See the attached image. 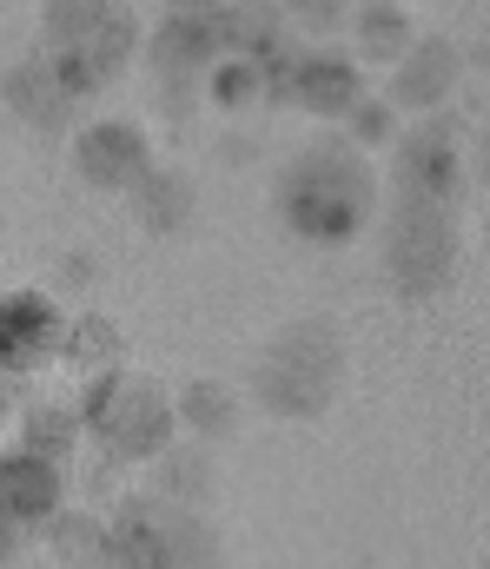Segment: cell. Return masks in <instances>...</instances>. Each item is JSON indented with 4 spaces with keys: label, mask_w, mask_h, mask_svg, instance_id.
I'll return each mask as SVG.
<instances>
[{
    "label": "cell",
    "mask_w": 490,
    "mask_h": 569,
    "mask_svg": "<svg viewBox=\"0 0 490 569\" xmlns=\"http://www.w3.org/2000/svg\"><path fill=\"white\" fill-rule=\"evenodd\" d=\"M7 418H13V391L0 385V425H7Z\"/></svg>",
    "instance_id": "cell-29"
},
{
    "label": "cell",
    "mask_w": 490,
    "mask_h": 569,
    "mask_svg": "<svg viewBox=\"0 0 490 569\" xmlns=\"http://www.w3.org/2000/svg\"><path fill=\"white\" fill-rule=\"evenodd\" d=\"M219 47L232 60H252V67H286L306 40L286 27L279 0H226L219 7Z\"/></svg>",
    "instance_id": "cell-15"
},
{
    "label": "cell",
    "mask_w": 490,
    "mask_h": 569,
    "mask_svg": "<svg viewBox=\"0 0 490 569\" xmlns=\"http://www.w3.org/2000/svg\"><path fill=\"white\" fill-rule=\"evenodd\" d=\"M458 80H464V47L451 40V33H418L398 60H391V87L378 93L391 113H438L451 93H458Z\"/></svg>",
    "instance_id": "cell-9"
},
{
    "label": "cell",
    "mask_w": 490,
    "mask_h": 569,
    "mask_svg": "<svg viewBox=\"0 0 490 569\" xmlns=\"http://www.w3.org/2000/svg\"><path fill=\"white\" fill-rule=\"evenodd\" d=\"M166 7H179V13H219L226 0H166Z\"/></svg>",
    "instance_id": "cell-28"
},
{
    "label": "cell",
    "mask_w": 490,
    "mask_h": 569,
    "mask_svg": "<svg viewBox=\"0 0 490 569\" xmlns=\"http://www.w3.org/2000/svg\"><path fill=\"white\" fill-rule=\"evenodd\" d=\"M60 358H73V365H87V378H93V371H107V365L120 358V325H113L107 311H87V318H67V338H60Z\"/></svg>",
    "instance_id": "cell-23"
},
{
    "label": "cell",
    "mask_w": 490,
    "mask_h": 569,
    "mask_svg": "<svg viewBox=\"0 0 490 569\" xmlns=\"http://www.w3.org/2000/svg\"><path fill=\"white\" fill-rule=\"evenodd\" d=\"M344 33H351V60L364 67H391L411 40H418V20H411V7L404 0H351V20H344Z\"/></svg>",
    "instance_id": "cell-16"
},
{
    "label": "cell",
    "mask_w": 490,
    "mask_h": 569,
    "mask_svg": "<svg viewBox=\"0 0 490 569\" xmlns=\"http://www.w3.org/2000/svg\"><path fill=\"white\" fill-rule=\"evenodd\" d=\"M140 33L147 27L133 0H40V53L80 107L100 100L133 67Z\"/></svg>",
    "instance_id": "cell-3"
},
{
    "label": "cell",
    "mask_w": 490,
    "mask_h": 569,
    "mask_svg": "<svg viewBox=\"0 0 490 569\" xmlns=\"http://www.w3.org/2000/svg\"><path fill=\"white\" fill-rule=\"evenodd\" d=\"M140 53L153 60V73H166V80H206L212 60H226L219 13H179V7H166L160 20H153V33H140Z\"/></svg>",
    "instance_id": "cell-12"
},
{
    "label": "cell",
    "mask_w": 490,
    "mask_h": 569,
    "mask_svg": "<svg viewBox=\"0 0 490 569\" xmlns=\"http://www.w3.org/2000/svg\"><path fill=\"white\" fill-rule=\"evenodd\" d=\"M73 443H80V411H73V398H33V405L20 411V450H33V457H47V463H67Z\"/></svg>",
    "instance_id": "cell-20"
},
{
    "label": "cell",
    "mask_w": 490,
    "mask_h": 569,
    "mask_svg": "<svg viewBox=\"0 0 490 569\" xmlns=\"http://www.w3.org/2000/svg\"><path fill=\"white\" fill-rule=\"evenodd\" d=\"M27 543H33V537H27L20 523H7V517H0V569H20V563H27Z\"/></svg>",
    "instance_id": "cell-26"
},
{
    "label": "cell",
    "mask_w": 490,
    "mask_h": 569,
    "mask_svg": "<svg viewBox=\"0 0 490 569\" xmlns=\"http://www.w3.org/2000/svg\"><path fill=\"white\" fill-rule=\"evenodd\" d=\"M73 172L93 186V192H133L147 172H153V133L147 120L133 113H100L73 133Z\"/></svg>",
    "instance_id": "cell-8"
},
{
    "label": "cell",
    "mask_w": 490,
    "mask_h": 569,
    "mask_svg": "<svg viewBox=\"0 0 490 569\" xmlns=\"http://www.w3.org/2000/svg\"><path fill=\"white\" fill-rule=\"evenodd\" d=\"M40 557L47 563H80L87 550H100V537H107V523H100V510H80V503H67V510H53L40 530Z\"/></svg>",
    "instance_id": "cell-21"
},
{
    "label": "cell",
    "mask_w": 490,
    "mask_h": 569,
    "mask_svg": "<svg viewBox=\"0 0 490 569\" xmlns=\"http://www.w3.org/2000/svg\"><path fill=\"white\" fill-rule=\"evenodd\" d=\"M391 199H418V206H458L471 192V120L438 107L411 127H398L391 140Z\"/></svg>",
    "instance_id": "cell-7"
},
{
    "label": "cell",
    "mask_w": 490,
    "mask_h": 569,
    "mask_svg": "<svg viewBox=\"0 0 490 569\" xmlns=\"http://www.w3.org/2000/svg\"><path fill=\"white\" fill-rule=\"evenodd\" d=\"M73 411H80V437L100 443L113 463H153L166 443L179 437V425H172V391H166L153 371H133V365L93 371L80 385Z\"/></svg>",
    "instance_id": "cell-4"
},
{
    "label": "cell",
    "mask_w": 490,
    "mask_h": 569,
    "mask_svg": "<svg viewBox=\"0 0 490 569\" xmlns=\"http://www.w3.org/2000/svg\"><path fill=\"white\" fill-rule=\"evenodd\" d=\"M0 107H7L20 127H33V133H60V127H73V113H80V100L53 80V67H47L40 47L20 53V60L0 73Z\"/></svg>",
    "instance_id": "cell-14"
},
{
    "label": "cell",
    "mask_w": 490,
    "mask_h": 569,
    "mask_svg": "<svg viewBox=\"0 0 490 569\" xmlns=\"http://www.w3.org/2000/svg\"><path fill=\"white\" fill-rule=\"evenodd\" d=\"M20 569H73V563H47V557H40V563H20Z\"/></svg>",
    "instance_id": "cell-30"
},
{
    "label": "cell",
    "mask_w": 490,
    "mask_h": 569,
    "mask_svg": "<svg viewBox=\"0 0 490 569\" xmlns=\"http://www.w3.org/2000/svg\"><path fill=\"white\" fill-rule=\"evenodd\" d=\"M60 338H67V311L53 305V291H40V284L0 291V371L27 378V371L53 365Z\"/></svg>",
    "instance_id": "cell-10"
},
{
    "label": "cell",
    "mask_w": 490,
    "mask_h": 569,
    "mask_svg": "<svg viewBox=\"0 0 490 569\" xmlns=\"http://www.w3.org/2000/svg\"><path fill=\"white\" fill-rule=\"evenodd\" d=\"M272 212L299 246H351L358 232H371L378 219V172L358 146H344L338 133L306 140L279 172H272Z\"/></svg>",
    "instance_id": "cell-1"
},
{
    "label": "cell",
    "mask_w": 490,
    "mask_h": 569,
    "mask_svg": "<svg viewBox=\"0 0 490 569\" xmlns=\"http://www.w3.org/2000/svg\"><path fill=\"white\" fill-rule=\"evenodd\" d=\"M364 100V67L351 60V47H299L292 73H286V107L312 113V120H344Z\"/></svg>",
    "instance_id": "cell-11"
},
{
    "label": "cell",
    "mask_w": 490,
    "mask_h": 569,
    "mask_svg": "<svg viewBox=\"0 0 490 569\" xmlns=\"http://www.w3.org/2000/svg\"><path fill=\"white\" fill-rule=\"evenodd\" d=\"M53 510H67V463H47L20 443L0 450V517L33 537Z\"/></svg>",
    "instance_id": "cell-13"
},
{
    "label": "cell",
    "mask_w": 490,
    "mask_h": 569,
    "mask_svg": "<svg viewBox=\"0 0 490 569\" xmlns=\"http://www.w3.org/2000/svg\"><path fill=\"white\" fill-rule=\"evenodd\" d=\"M172 425L186 430L192 443H219L239 430V391L226 378H186L172 391Z\"/></svg>",
    "instance_id": "cell-19"
},
{
    "label": "cell",
    "mask_w": 490,
    "mask_h": 569,
    "mask_svg": "<svg viewBox=\"0 0 490 569\" xmlns=\"http://www.w3.org/2000/svg\"><path fill=\"white\" fill-rule=\"evenodd\" d=\"M378 259L384 279L398 284V298H438L444 284L458 279L464 259V219L458 206H418V199H391L384 232H378Z\"/></svg>",
    "instance_id": "cell-6"
},
{
    "label": "cell",
    "mask_w": 490,
    "mask_h": 569,
    "mask_svg": "<svg viewBox=\"0 0 490 569\" xmlns=\"http://www.w3.org/2000/svg\"><path fill=\"white\" fill-rule=\"evenodd\" d=\"M246 391H252L259 411H272L286 425L326 418L338 405V391H344V331H338V318L299 311L279 331H266V345L252 351Z\"/></svg>",
    "instance_id": "cell-2"
},
{
    "label": "cell",
    "mask_w": 490,
    "mask_h": 569,
    "mask_svg": "<svg viewBox=\"0 0 490 569\" xmlns=\"http://www.w3.org/2000/svg\"><path fill=\"white\" fill-rule=\"evenodd\" d=\"M127 199H133V212H140L147 232L172 239V232H186V219L199 212V179H192L186 166H160V159H153V172H147Z\"/></svg>",
    "instance_id": "cell-18"
},
{
    "label": "cell",
    "mask_w": 490,
    "mask_h": 569,
    "mask_svg": "<svg viewBox=\"0 0 490 569\" xmlns=\"http://www.w3.org/2000/svg\"><path fill=\"white\" fill-rule=\"evenodd\" d=\"M206 100L219 107V113H252V107H266V67H252V60H212V73H206Z\"/></svg>",
    "instance_id": "cell-22"
},
{
    "label": "cell",
    "mask_w": 490,
    "mask_h": 569,
    "mask_svg": "<svg viewBox=\"0 0 490 569\" xmlns=\"http://www.w3.org/2000/svg\"><path fill=\"white\" fill-rule=\"evenodd\" d=\"M107 543L133 569H226V543L199 510L160 503L147 490H127L107 517Z\"/></svg>",
    "instance_id": "cell-5"
},
{
    "label": "cell",
    "mask_w": 490,
    "mask_h": 569,
    "mask_svg": "<svg viewBox=\"0 0 490 569\" xmlns=\"http://www.w3.org/2000/svg\"><path fill=\"white\" fill-rule=\"evenodd\" d=\"M153 470V490L147 497H160V503H179V510H199L212 490H219V470H212V450L206 443H192V437H172L160 457L147 463Z\"/></svg>",
    "instance_id": "cell-17"
},
{
    "label": "cell",
    "mask_w": 490,
    "mask_h": 569,
    "mask_svg": "<svg viewBox=\"0 0 490 569\" xmlns=\"http://www.w3.org/2000/svg\"><path fill=\"white\" fill-rule=\"evenodd\" d=\"M73 569H133V563H127V557H120V550H113V543L100 537V550H87V557H80Z\"/></svg>",
    "instance_id": "cell-27"
},
{
    "label": "cell",
    "mask_w": 490,
    "mask_h": 569,
    "mask_svg": "<svg viewBox=\"0 0 490 569\" xmlns=\"http://www.w3.org/2000/svg\"><path fill=\"white\" fill-rule=\"evenodd\" d=\"M398 127H404V120H398V113H391V107H384L378 93H364V100H358V107L344 113V133H338V140L358 146V152L371 159V146H391V140H398Z\"/></svg>",
    "instance_id": "cell-25"
},
{
    "label": "cell",
    "mask_w": 490,
    "mask_h": 569,
    "mask_svg": "<svg viewBox=\"0 0 490 569\" xmlns=\"http://www.w3.org/2000/svg\"><path fill=\"white\" fill-rule=\"evenodd\" d=\"M279 13H286L292 33H306V47H326L331 33H344L351 0H279Z\"/></svg>",
    "instance_id": "cell-24"
}]
</instances>
